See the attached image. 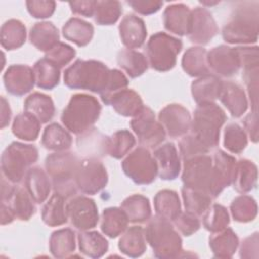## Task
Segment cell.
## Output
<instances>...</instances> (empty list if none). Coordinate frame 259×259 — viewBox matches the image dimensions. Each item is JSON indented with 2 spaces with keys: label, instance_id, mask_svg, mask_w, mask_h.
I'll list each match as a JSON object with an SVG mask.
<instances>
[{
  "label": "cell",
  "instance_id": "cell-2",
  "mask_svg": "<svg viewBox=\"0 0 259 259\" xmlns=\"http://www.w3.org/2000/svg\"><path fill=\"white\" fill-rule=\"evenodd\" d=\"M110 71L101 62L77 60L65 71L64 83L72 89L89 90L101 95L108 85Z\"/></svg>",
  "mask_w": 259,
  "mask_h": 259
},
{
  "label": "cell",
  "instance_id": "cell-3",
  "mask_svg": "<svg viewBox=\"0 0 259 259\" xmlns=\"http://www.w3.org/2000/svg\"><path fill=\"white\" fill-rule=\"evenodd\" d=\"M80 160L76 155L69 152H57L46 159V169L52 178L55 193L65 198L75 196L78 190L75 175Z\"/></svg>",
  "mask_w": 259,
  "mask_h": 259
},
{
  "label": "cell",
  "instance_id": "cell-15",
  "mask_svg": "<svg viewBox=\"0 0 259 259\" xmlns=\"http://www.w3.org/2000/svg\"><path fill=\"white\" fill-rule=\"evenodd\" d=\"M218 27L211 13L202 7L191 11L188 37L192 42L205 45L217 33Z\"/></svg>",
  "mask_w": 259,
  "mask_h": 259
},
{
  "label": "cell",
  "instance_id": "cell-26",
  "mask_svg": "<svg viewBox=\"0 0 259 259\" xmlns=\"http://www.w3.org/2000/svg\"><path fill=\"white\" fill-rule=\"evenodd\" d=\"M29 39L37 50L47 53L59 42L58 28L52 22H36L30 29Z\"/></svg>",
  "mask_w": 259,
  "mask_h": 259
},
{
  "label": "cell",
  "instance_id": "cell-22",
  "mask_svg": "<svg viewBox=\"0 0 259 259\" xmlns=\"http://www.w3.org/2000/svg\"><path fill=\"white\" fill-rule=\"evenodd\" d=\"M33 199L25 188L15 187L10 196L2 200L14 218L21 221H27L35 212Z\"/></svg>",
  "mask_w": 259,
  "mask_h": 259
},
{
  "label": "cell",
  "instance_id": "cell-17",
  "mask_svg": "<svg viewBox=\"0 0 259 259\" xmlns=\"http://www.w3.org/2000/svg\"><path fill=\"white\" fill-rule=\"evenodd\" d=\"M3 80L6 90L17 96H21L29 92L35 82L33 70L25 65L10 66L6 70Z\"/></svg>",
  "mask_w": 259,
  "mask_h": 259
},
{
  "label": "cell",
  "instance_id": "cell-60",
  "mask_svg": "<svg viewBox=\"0 0 259 259\" xmlns=\"http://www.w3.org/2000/svg\"><path fill=\"white\" fill-rule=\"evenodd\" d=\"M1 102H2V106H1V112H2L1 113V127H4L9 122L11 111H10V108H9V104L6 102L4 97L1 98Z\"/></svg>",
  "mask_w": 259,
  "mask_h": 259
},
{
  "label": "cell",
  "instance_id": "cell-13",
  "mask_svg": "<svg viewBox=\"0 0 259 259\" xmlns=\"http://www.w3.org/2000/svg\"><path fill=\"white\" fill-rule=\"evenodd\" d=\"M66 211L71 224L81 231L94 228L98 222V211L94 200L84 195L70 199L66 204Z\"/></svg>",
  "mask_w": 259,
  "mask_h": 259
},
{
  "label": "cell",
  "instance_id": "cell-16",
  "mask_svg": "<svg viewBox=\"0 0 259 259\" xmlns=\"http://www.w3.org/2000/svg\"><path fill=\"white\" fill-rule=\"evenodd\" d=\"M159 121L170 137L176 138L188 132L191 117L188 110L180 104H169L160 111Z\"/></svg>",
  "mask_w": 259,
  "mask_h": 259
},
{
  "label": "cell",
  "instance_id": "cell-10",
  "mask_svg": "<svg viewBox=\"0 0 259 259\" xmlns=\"http://www.w3.org/2000/svg\"><path fill=\"white\" fill-rule=\"evenodd\" d=\"M121 167L123 172L137 184H150L158 174L156 161L145 147L134 150L123 160Z\"/></svg>",
  "mask_w": 259,
  "mask_h": 259
},
{
  "label": "cell",
  "instance_id": "cell-58",
  "mask_svg": "<svg viewBox=\"0 0 259 259\" xmlns=\"http://www.w3.org/2000/svg\"><path fill=\"white\" fill-rule=\"evenodd\" d=\"M250 251H253L257 255V251H258V234L257 233L253 234V236L248 237L244 240L241 246L240 256L244 258H249Z\"/></svg>",
  "mask_w": 259,
  "mask_h": 259
},
{
  "label": "cell",
  "instance_id": "cell-52",
  "mask_svg": "<svg viewBox=\"0 0 259 259\" xmlns=\"http://www.w3.org/2000/svg\"><path fill=\"white\" fill-rule=\"evenodd\" d=\"M179 149H180V154L183 160H186L188 158H191L197 155L207 154L209 151L192 135L183 137V139L179 143Z\"/></svg>",
  "mask_w": 259,
  "mask_h": 259
},
{
  "label": "cell",
  "instance_id": "cell-25",
  "mask_svg": "<svg viewBox=\"0 0 259 259\" xmlns=\"http://www.w3.org/2000/svg\"><path fill=\"white\" fill-rule=\"evenodd\" d=\"M223 82L213 75H205L191 84L193 99L198 103L212 102L218 99L222 90Z\"/></svg>",
  "mask_w": 259,
  "mask_h": 259
},
{
  "label": "cell",
  "instance_id": "cell-51",
  "mask_svg": "<svg viewBox=\"0 0 259 259\" xmlns=\"http://www.w3.org/2000/svg\"><path fill=\"white\" fill-rule=\"evenodd\" d=\"M75 50L70 46L59 41L53 49L46 53L45 58L52 62L59 69L66 66L75 57Z\"/></svg>",
  "mask_w": 259,
  "mask_h": 259
},
{
  "label": "cell",
  "instance_id": "cell-40",
  "mask_svg": "<svg viewBox=\"0 0 259 259\" xmlns=\"http://www.w3.org/2000/svg\"><path fill=\"white\" fill-rule=\"evenodd\" d=\"M117 64L132 78L141 76L148 68L147 59L143 54L130 49H124L118 52Z\"/></svg>",
  "mask_w": 259,
  "mask_h": 259
},
{
  "label": "cell",
  "instance_id": "cell-5",
  "mask_svg": "<svg viewBox=\"0 0 259 259\" xmlns=\"http://www.w3.org/2000/svg\"><path fill=\"white\" fill-rule=\"evenodd\" d=\"M100 111L101 106L95 97L87 94H76L72 96L64 108L61 120L67 130L81 135L92 128Z\"/></svg>",
  "mask_w": 259,
  "mask_h": 259
},
{
  "label": "cell",
  "instance_id": "cell-12",
  "mask_svg": "<svg viewBox=\"0 0 259 259\" xmlns=\"http://www.w3.org/2000/svg\"><path fill=\"white\" fill-rule=\"evenodd\" d=\"M132 128L139 138L142 147L155 148L165 139L166 133L162 124L155 120L154 112L149 107H143L142 110L134 116L131 121Z\"/></svg>",
  "mask_w": 259,
  "mask_h": 259
},
{
  "label": "cell",
  "instance_id": "cell-55",
  "mask_svg": "<svg viewBox=\"0 0 259 259\" xmlns=\"http://www.w3.org/2000/svg\"><path fill=\"white\" fill-rule=\"evenodd\" d=\"M26 6L33 17L47 18L54 13L56 3L54 1H27Z\"/></svg>",
  "mask_w": 259,
  "mask_h": 259
},
{
  "label": "cell",
  "instance_id": "cell-14",
  "mask_svg": "<svg viewBox=\"0 0 259 259\" xmlns=\"http://www.w3.org/2000/svg\"><path fill=\"white\" fill-rule=\"evenodd\" d=\"M208 69L223 77H231L238 73L241 62L236 48L220 46L206 55Z\"/></svg>",
  "mask_w": 259,
  "mask_h": 259
},
{
  "label": "cell",
  "instance_id": "cell-38",
  "mask_svg": "<svg viewBox=\"0 0 259 259\" xmlns=\"http://www.w3.org/2000/svg\"><path fill=\"white\" fill-rule=\"evenodd\" d=\"M65 199V197L58 193H54L51 196L41 211V218L45 224L55 227L63 225L68 221Z\"/></svg>",
  "mask_w": 259,
  "mask_h": 259
},
{
  "label": "cell",
  "instance_id": "cell-35",
  "mask_svg": "<svg viewBox=\"0 0 259 259\" xmlns=\"http://www.w3.org/2000/svg\"><path fill=\"white\" fill-rule=\"evenodd\" d=\"M127 217L121 208L108 207L103 210L101 217V231L110 238L122 234L127 227Z\"/></svg>",
  "mask_w": 259,
  "mask_h": 259
},
{
  "label": "cell",
  "instance_id": "cell-57",
  "mask_svg": "<svg viewBox=\"0 0 259 259\" xmlns=\"http://www.w3.org/2000/svg\"><path fill=\"white\" fill-rule=\"evenodd\" d=\"M96 1H75L70 2L69 5L71 10L75 14L84 15L86 17H91L94 14Z\"/></svg>",
  "mask_w": 259,
  "mask_h": 259
},
{
  "label": "cell",
  "instance_id": "cell-56",
  "mask_svg": "<svg viewBox=\"0 0 259 259\" xmlns=\"http://www.w3.org/2000/svg\"><path fill=\"white\" fill-rule=\"evenodd\" d=\"M127 4L133 7V9L141 14H152L157 12L163 2L161 1H127Z\"/></svg>",
  "mask_w": 259,
  "mask_h": 259
},
{
  "label": "cell",
  "instance_id": "cell-43",
  "mask_svg": "<svg viewBox=\"0 0 259 259\" xmlns=\"http://www.w3.org/2000/svg\"><path fill=\"white\" fill-rule=\"evenodd\" d=\"M40 130V121L28 112L20 113L15 116L12 132L13 134L24 141L36 140Z\"/></svg>",
  "mask_w": 259,
  "mask_h": 259
},
{
  "label": "cell",
  "instance_id": "cell-21",
  "mask_svg": "<svg viewBox=\"0 0 259 259\" xmlns=\"http://www.w3.org/2000/svg\"><path fill=\"white\" fill-rule=\"evenodd\" d=\"M219 98L234 117H240L247 109L248 101L245 92L237 83L223 82Z\"/></svg>",
  "mask_w": 259,
  "mask_h": 259
},
{
  "label": "cell",
  "instance_id": "cell-18",
  "mask_svg": "<svg viewBox=\"0 0 259 259\" xmlns=\"http://www.w3.org/2000/svg\"><path fill=\"white\" fill-rule=\"evenodd\" d=\"M157 164L158 175L164 180L175 179L180 172V161L173 143L158 147L153 154Z\"/></svg>",
  "mask_w": 259,
  "mask_h": 259
},
{
  "label": "cell",
  "instance_id": "cell-54",
  "mask_svg": "<svg viewBox=\"0 0 259 259\" xmlns=\"http://www.w3.org/2000/svg\"><path fill=\"white\" fill-rule=\"evenodd\" d=\"M174 224L179 232L185 236H190L200 227V222L197 219V215L189 211L180 212L179 215L174 220Z\"/></svg>",
  "mask_w": 259,
  "mask_h": 259
},
{
  "label": "cell",
  "instance_id": "cell-8",
  "mask_svg": "<svg viewBox=\"0 0 259 259\" xmlns=\"http://www.w3.org/2000/svg\"><path fill=\"white\" fill-rule=\"evenodd\" d=\"M37 154V149L32 145L11 143L1 157L3 177L12 183L20 182L25 177L29 167L36 162Z\"/></svg>",
  "mask_w": 259,
  "mask_h": 259
},
{
  "label": "cell",
  "instance_id": "cell-19",
  "mask_svg": "<svg viewBox=\"0 0 259 259\" xmlns=\"http://www.w3.org/2000/svg\"><path fill=\"white\" fill-rule=\"evenodd\" d=\"M119 34L122 44L127 49L134 50L145 42L147 29L142 18L134 14H127L119 24Z\"/></svg>",
  "mask_w": 259,
  "mask_h": 259
},
{
  "label": "cell",
  "instance_id": "cell-31",
  "mask_svg": "<svg viewBox=\"0 0 259 259\" xmlns=\"http://www.w3.org/2000/svg\"><path fill=\"white\" fill-rule=\"evenodd\" d=\"M157 215L168 221H174L181 212V205L177 193L173 190L164 189L159 191L154 198Z\"/></svg>",
  "mask_w": 259,
  "mask_h": 259
},
{
  "label": "cell",
  "instance_id": "cell-49",
  "mask_svg": "<svg viewBox=\"0 0 259 259\" xmlns=\"http://www.w3.org/2000/svg\"><path fill=\"white\" fill-rule=\"evenodd\" d=\"M230 220L227 209L221 204H212L204 212L203 226L206 230L217 233L228 226Z\"/></svg>",
  "mask_w": 259,
  "mask_h": 259
},
{
  "label": "cell",
  "instance_id": "cell-23",
  "mask_svg": "<svg viewBox=\"0 0 259 259\" xmlns=\"http://www.w3.org/2000/svg\"><path fill=\"white\" fill-rule=\"evenodd\" d=\"M24 188L34 202L41 203L48 198L51 190L49 176L39 167L29 168L24 177Z\"/></svg>",
  "mask_w": 259,
  "mask_h": 259
},
{
  "label": "cell",
  "instance_id": "cell-32",
  "mask_svg": "<svg viewBox=\"0 0 259 259\" xmlns=\"http://www.w3.org/2000/svg\"><path fill=\"white\" fill-rule=\"evenodd\" d=\"M118 248L131 257H139L146 250L145 230L142 227H131L120 238Z\"/></svg>",
  "mask_w": 259,
  "mask_h": 259
},
{
  "label": "cell",
  "instance_id": "cell-28",
  "mask_svg": "<svg viewBox=\"0 0 259 259\" xmlns=\"http://www.w3.org/2000/svg\"><path fill=\"white\" fill-rule=\"evenodd\" d=\"M25 112L36 117L40 122L50 121L55 113V106L50 96L34 92L24 101Z\"/></svg>",
  "mask_w": 259,
  "mask_h": 259
},
{
  "label": "cell",
  "instance_id": "cell-30",
  "mask_svg": "<svg viewBox=\"0 0 259 259\" xmlns=\"http://www.w3.org/2000/svg\"><path fill=\"white\" fill-rule=\"evenodd\" d=\"M257 167L249 160L242 159L236 163L235 174L233 178L234 188L238 192H248L256 186Z\"/></svg>",
  "mask_w": 259,
  "mask_h": 259
},
{
  "label": "cell",
  "instance_id": "cell-39",
  "mask_svg": "<svg viewBox=\"0 0 259 259\" xmlns=\"http://www.w3.org/2000/svg\"><path fill=\"white\" fill-rule=\"evenodd\" d=\"M34 80L37 87L53 89L60 80V69L48 59L38 60L33 66Z\"/></svg>",
  "mask_w": 259,
  "mask_h": 259
},
{
  "label": "cell",
  "instance_id": "cell-20",
  "mask_svg": "<svg viewBox=\"0 0 259 259\" xmlns=\"http://www.w3.org/2000/svg\"><path fill=\"white\" fill-rule=\"evenodd\" d=\"M191 11L181 3L169 5L163 15L164 26L168 31L178 35H187L190 25Z\"/></svg>",
  "mask_w": 259,
  "mask_h": 259
},
{
  "label": "cell",
  "instance_id": "cell-29",
  "mask_svg": "<svg viewBox=\"0 0 259 259\" xmlns=\"http://www.w3.org/2000/svg\"><path fill=\"white\" fill-rule=\"evenodd\" d=\"M238 237L232 229L222 230L209 237V247L213 256L218 258L232 257L238 247Z\"/></svg>",
  "mask_w": 259,
  "mask_h": 259
},
{
  "label": "cell",
  "instance_id": "cell-42",
  "mask_svg": "<svg viewBox=\"0 0 259 259\" xmlns=\"http://www.w3.org/2000/svg\"><path fill=\"white\" fill-rule=\"evenodd\" d=\"M25 26L19 20L10 19L1 27V45L6 50L21 47L25 41Z\"/></svg>",
  "mask_w": 259,
  "mask_h": 259
},
{
  "label": "cell",
  "instance_id": "cell-6",
  "mask_svg": "<svg viewBox=\"0 0 259 259\" xmlns=\"http://www.w3.org/2000/svg\"><path fill=\"white\" fill-rule=\"evenodd\" d=\"M225 111L213 102L198 104L190 124L191 135L208 150L220 141V130L226 121Z\"/></svg>",
  "mask_w": 259,
  "mask_h": 259
},
{
  "label": "cell",
  "instance_id": "cell-33",
  "mask_svg": "<svg viewBox=\"0 0 259 259\" xmlns=\"http://www.w3.org/2000/svg\"><path fill=\"white\" fill-rule=\"evenodd\" d=\"M93 26L77 17L69 19L63 26V35L78 47H84L90 42L93 36Z\"/></svg>",
  "mask_w": 259,
  "mask_h": 259
},
{
  "label": "cell",
  "instance_id": "cell-48",
  "mask_svg": "<svg viewBox=\"0 0 259 259\" xmlns=\"http://www.w3.org/2000/svg\"><path fill=\"white\" fill-rule=\"evenodd\" d=\"M136 140L134 136L126 130L115 132L108 138V154L111 157L120 159L128 153L134 147Z\"/></svg>",
  "mask_w": 259,
  "mask_h": 259
},
{
  "label": "cell",
  "instance_id": "cell-53",
  "mask_svg": "<svg viewBox=\"0 0 259 259\" xmlns=\"http://www.w3.org/2000/svg\"><path fill=\"white\" fill-rule=\"evenodd\" d=\"M128 84L126 77L118 70H111L110 71V79L105 91L100 95L102 101L105 104H108L109 99L113 94L116 92L124 89Z\"/></svg>",
  "mask_w": 259,
  "mask_h": 259
},
{
  "label": "cell",
  "instance_id": "cell-47",
  "mask_svg": "<svg viewBox=\"0 0 259 259\" xmlns=\"http://www.w3.org/2000/svg\"><path fill=\"white\" fill-rule=\"evenodd\" d=\"M121 13V5L118 1H96L94 20L99 25L113 24Z\"/></svg>",
  "mask_w": 259,
  "mask_h": 259
},
{
  "label": "cell",
  "instance_id": "cell-34",
  "mask_svg": "<svg viewBox=\"0 0 259 259\" xmlns=\"http://www.w3.org/2000/svg\"><path fill=\"white\" fill-rule=\"evenodd\" d=\"M120 208L131 223H144L151 217L149 199L141 194H134L123 200Z\"/></svg>",
  "mask_w": 259,
  "mask_h": 259
},
{
  "label": "cell",
  "instance_id": "cell-59",
  "mask_svg": "<svg viewBox=\"0 0 259 259\" xmlns=\"http://www.w3.org/2000/svg\"><path fill=\"white\" fill-rule=\"evenodd\" d=\"M245 127L251 137L253 142H257L258 140V123H257V111H253L246 116L244 119Z\"/></svg>",
  "mask_w": 259,
  "mask_h": 259
},
{
  "label": "cell",
  "instance_id": "cell-44",
  "mask_svg": "<svg viewBox=\"0 0 259 259\" xmlns=\"http://www.w3.org/2000/svg\"><path fill=\"white\" fill-rule=\"evenodd\" d=\"M71 229L54 232L50 239V250L55 257H68L75 250V236Z\"/></svg>",
  "mask_w": 259,
  "mask_h": 259
},
{
  "label": "cell",
  "instance_id": "cell-4",
  "mask_svg": "<svg viewBox=\"0 0 259 259\" xmlns=\"http://www.w3.org/2000/svg\"><path fill=\"white\" fill-rule=\"evenodd\" d=\"M258 36V2L240 3L223 28V37L230 44L255 42Z\"/></svg>",
  "mask_w": 259,
  "mask_h": 259
},
{
  "label": "cell",
  "instance_id": "cell-46",
  "mask_svg": "<svg viewBox=\"0 0 259 259\" xmlns=\"http://www.w3.org/2000/svg\"><path fill=\"white\" fill-rule=\"evenodd\" d=\"M231 212L237 222L247 223L253 221L257 214L256 201L249 195H240L233 200Z\"/></svg>",
  "mask_w": 259,
  "mask_h": 259
},
{
  "label": "cell",
  "instance_id": "cell-45",
  "mask_svg": "<svg viewBox=\"0 0 259 259\" xmlns=\"http://www.w3.org/2000/svg\"><path fill=\"white\" fill-rule=\"evenodd\" d=\"M182 197L186 211H189L197 217L203 214L208 209L212 198L206 192L185 186L182 188Z\"/></svg>",
  "mask_w": 259,
  "mask_h": 259
},
{
  "label": "cell",
  "instance_id": "cell-37",
  "mask_svg": "<svg viewBox=\"0 0 259 259\" xmlns=\"http://www.w3.org/2000/svg\"><path fill=\"white\" fill-rule=\"evenodd\" d=\"M41 144L48 150L62 152L71 147L72 138L60 124L51 123L44 131Z\"/></svg>",
  "mask_w": 259,
  "mask_h": 259
},
{
  "label": "cell",
  "instance_id": "cell-7",
  "mask_svg": "<svg viewBox=\"0 0 259 259\" xmlns=\"http://www.w3.org/2000/svg\"><path fill=\"white\" fill-rule=\"evenodd\" d=\"M145 236L156 257H177L182 251L181 238L170 224V221L164 218L154 217L145 230Z\"/></svg>",
  "mask_w": 259,
  "mask_h": 259
},
{
  "label": "cell",
  "instance_id": "cell-1",
  "mask_svg": "<svg viewBox=\"0 0 259 259\" xmlns=\"http://www.w3.org/2000/svg\"><path fill=\"white\" fill-rule=\"evenodd\" d=\"M183 161L182 181L185 187L206 192L212 198H215L225 188L210 156L197 155Z\"/></svg>",
  "mask_w": 259,
  "mask_h": 259
},
{
  "label": "cell",
  "instance_id": "cell-41",
  "mask_svg": "<svg viewBox=\"0 0 259 259\" xmlns=\"http://www.w3.org/2000/svg\"><path fill=\"white\" fill-rule=\"evenodd\" d=\"M78 241L80 251L92 258L101 257L108 248L106 239L97 232H80Z\"/></svg>",
  "mask_w": 259,
  "mask_h": 259
},
{
  "label": "cell",
  "instance_id": "cell-27",
  "mask_svg": "<svg viewBox=\"0 0 259 259\" xmlns=\"http://www.w3.org/2000/svg\"><path fill=\"white\" fill-rule=\"evenodd\" d=\"M108 104H111L115 111L123 116H135L144 107L140 95L134 90L126 88L113 94Z\"/></svg>",
  "mask_w": 259,
  "mask_h": 259
},
{
  "label": "cell",
  "instance_id": "cell-11",
  "mask_svg": "<svg viewBox=\"0 0 259 259\" xmlns=\"http://www.w3.org/2000/svg\"><path fill=\"white\" fill-rule=\"evenodd\" d=\"M75 181L78 189L86 194L100 191L107 183L105 167L96 158H88L79 162Z\"/></svg>",
  "mask_w": 259,
  "mask_h": 259
},
{
  "label": "cell",
  "instance_id": "cell-24",
  "mask_svg": "<svg viewBox=\"0 0 259 259\" xmlns=\"http://www.w3.org/2000/svg\"><path fill=\"white\" fill-rule=\"evenodd\" d=\"M77 146L84 155H88L90 158L103 157L108 154V137L95 128H90L78 137Z\"/></svg>",
  "mask_w": 259,
  "mask_h": 259
},
{
  "label": "cell",
  "instance_id": "cell-50",
  "mask_svg": "<svg viewBox=\"0 0 259 259\" xmlns=\"http://www.w3.org/2000/svg\"><path fill=\"white\" fill-rule=\"evenodd\" d=\"M224 137L225 148L232 153H241L247 146L246 133L238 123H229L225 128Z\"/></svg>",
  "mask_w": 259,
  "mask_h": 259
},
{
  "label": "cell",
  "instance_id": "cell-36",
  "mask_svg": "<svg viewBox=\"0 0 259 259\" xmlns=\"http://www.w3.org/2000/svg\"><path fill=\"white\" fill-rule=\"evenodd\" d=\"M206 51L203 48H189L182 58L183 70L192 77L209 74L206 62Z\"/></svg>",
  "mask_w": 259,
  "mask_h": 259
},
{
  "label": "cell",
  "instance_id": "cell-9",
  "mask_svg": "<svg viewBox=\"0 0 259 259\" xmlns=\"http://www.w3.org/2000/svg\"><path fill=\"white\" fill-rule=\"evenodd\" d=\"M182 49V42L165 32L151 36L147 44L146 54L150 66L157 71H168L175 66L176 57Z\"/></svg>",
  "mask_w": 259,
  "mask_h": 259
}]
</instances>
